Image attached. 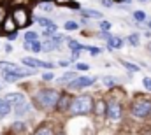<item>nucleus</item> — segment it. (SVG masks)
Here are the masks:
<instances>
[{"instance_id": "nucleus-27", "label": "nucleus", "mask_w": 151, "mask_h": 135, "mask_svg": "<svg viewBox=\"0 0 151 135\" xmlns=\"http://www.w3.org/2000/svg\"><path fill=\"white\" fill-rule=\"evenodd\" d=\"M83 49H86V51H90L93 56H97V55H100V49L99 47H93V46H83Z\"/></svg>"}, {"instance_id": "nucleus-12", "label": "nucleus", "mask_w": 151, "mask_h": 135, "mask_svg": "<svg viewBox=\"0 0 151 135\" xmlns=\"http://www.w3.org/2000/svg\"><path fill=\"white\" fill-rule=\"evenodd\" d=\"M11 112V103L5 100V98H0V118L7 116Z\"/></svg>"}, {"instance_id": "nucleus-10", "label": "nucleus", "mask_w": 151, "mask_h": 135, "mask_svg": "<svg viewBox=\"0 0 151 135\" xmlns=\"http://www.w3.org/2000/svg\"><path fill=\"white\" fill-rule=\"evenodd\" d=\"M5 100L9 102V103H21V102H25V97L21 95V93H7L5 95Z\"/></svg>"}, {"instance_id": "nucleus-23", "label": "nucleus", "mask_w": 151, "mask_h": 135, "mask_svg": "<svg viewBox=\"0 0 151 135\" xmlns=\"http://www.w3.org/2000/svg\"><path fill=\"white\" fill-rule=\"evenodd\" d=\"M37 32H32V30H30V32H27V34H25V40H27V42H35V40H37Z\"/></svg>"}, {"instance_id": "nucleus-44", "label": "nucleus", "mask_w": 151, "mask_h": 135, "mask_svg": "<svg viewBox=\"0 0 151 135\" xmlns=\"http://www.w3.org/2000/svg\"><path fill=\"white\" fill-rule=\"evenodd\" d=\"M0 90H2V84H0Z\"/></svg>"}, {"instance_id": "nucleus-42", "label": "nucleus", "mask_w": 151, "mask_h": 135, "mask_svg": "<svg viewBox=\"0 0 151 135\" xmlns=\"http://www.w3.org/2000/svg\"><path fill=\"white\" fill-rule=\"evenodd\" d=\"M148 49H150V55H151V42L148 44Z\"/></svg>"}, {"instance_id": "nucleus-16", "label": "nucleus", "mask_w": 151, "mask_h": 135, "mask_svg": "<svg viewBox=\"0 0 151 135\" xmlns=\"http://www.w3.org/2000/svg\"><path fill=\"white\" fill-rule=\"evenodd\" d=\"M56 47H58V44L55 42V39H47V40L42 42V49H44V51H53V49H56Z\"/></svg>"}, {"instance_id": "nucleus-43", "label": "nucleus", "mask_w": 151, "mask_h": 135, "mask_svg": "<svg viewBox=\"0 0 151 135\" xmlns=\"http://www.w3.org/2000/svg\"><path fill=\"white\" fill-rule=\"evenodd\" d=\"M139 2H146V0H139Z\"/></svg>"}, {"instance_id": "nucleus-11", "label": "nucleus", "mask_w": 151, "mask_h": 135, "mask_svg": "<svg viewBox=\"0 0 151 135\" xmlns=\"http://www.w3.org/2000/svg\"><path fill=\"white\" fill-rule=\"evenodd\" d=\"M81 14H83L84 18H93V19H102V12H99V11H95V9H83V11H81Z\"/></svg>"}, {"instance_id": "nucleus-28", "label": "nucleus", "mask_w": 151, "mask_h": 135, "mask_svg": "<svg viewBox=\"0 0 151 135\" xmlns=\"http://www.w3.org/2000/svg\"><path fill=\"white\" fill-rule=\"evenodd\" d=\"M69 47L74 51V49H83V46L77 42V40H72V39H69Z\"/></svg>"}, {"instance_id": "nucleus-18", "label": "nucleus", "mask_w": 151, "mask_h": 135, "mask_svg": "<svg viewBox=\"0 0 151 135\" xmlns=\"http://www.w3.org/2000/svg\"><path fill=\"white\" fill-rule=\"evenodd\" d=\"M95 111H97V114H106V112L109 111V107H107V103L104 100H99L97 105H95Z\"/></svg>"}, {"instance_id": "nucleus-24", "label": "nucleus", "mask_w": 151, "mask_h": 135, "mask_svg": "<svg viewBox=\"0 0 151 135\" xmlns=\"http://www.w3.org/2000/svg\"><path fill=\"white\" fill-rule=\"evenodd\" d=\"M134 18H135V21H146V12L144 11H135L134 12Z\"/></svg>"}, {"instance_id": "nucleus-9", "label": "nucleus", "mask_w": 151, "mask_h": 135, "mask_svg": "<svg viewBox=\"0 0 151 135\" xmlns=\"http://www.w3.org/2000/svg\"><path fill=\"white\" fill-rule=\"evenodd\" d=\"M30 112V103L28 102H21V103H18L16 105V111H14V114L18 116V118H21V116H27Z\"/></svg>"}, {"instance_id": "nucleus-13", "label": "nucleus", "mask_w": 151, "mask_h": 135, "mask_svg": "<svg viewBox=\"0 0 151 135\" xmlns=\"http://www.w3.org/2000/svg\"><path fill=\"white\" fill-rule=\"evenodd\" d=\"M107 44H109V49H119L123 46V40L119 37H109L107 39Z\"/></svg>"}, {"instance_id": "nucleus-21", "label": "nucleus", "mask_w": 151, "mask_h": 135, "mask_svg": "<svg viewBox=\"0 0 151 135\" xmlns=\"http://www.w3.org/2000/svg\"><path fill=\"white\" fill-rule=\"evenodd\" d=\"M121 65L127 68V70H130V72H139V70H141L135 63H130V62H127V60H121Z\"/></svg>"}, {"instance_id": "nucleus-39", "label": "nucleus", "mask_w": 151, "mask_h": 135, "mask_svg": "<svg viewBox=\"0 0 151 135\" xmlns=\"http://www.w3.org/2000/svg\"><path fill=\"white\" fill-rule=\"evenodd\" d=\"M51 7H53L51 4H44V5H42V9H44V11H51Z\"/></svg>"}, {"instance_id": "nucleus-32", "label": "nucleus", "mask_w": 151, "mask_h": 135, "mask_svg": "<svg viewBox=\"0 0 151 135\" xmlns=\"http://www.w3.org/2000/svg\"><path fill=\"white\" fill-rule=\"evenodd\" d=\"M142 84H144L146 90H151V79L150 77H144V79H142Z\"/></svg>"}, {"instance_id": "nucleus-4", "label": "nucleus", "mask_w": 151, "mask_h": 135, "mask_svg": "<svg viewBox=\"0 0 151 135\" xmlns=\"http://www.w3.org/2000/svg\"><path fill=\"white\" fill-rule=\"evenodd\" d=\"M11 16L14 19V23L18 25V28H27L28 27V21H30V16H28V11L25 7H14L11 11Z\"/></svg>"}, {"instance_id": "nucleus-36", "label": "nucleus", "mask_w": 151, "mask_h": 135, "mask_svg": "<svg viewBox=\"0 0 151 135\" xmlns=\"http://www.w3.org/2000/svg\"><path fill=\"white\" fill-rule=\"evenodd\" d=\"M53 77H55V75H53L51 72H46V74H42V79H44V81H51Z\"/></svg>"}, {"instance_id": "nucleus-3", "label": "nucleus", "mask_w": 151, "mask_h": 135, "mask_svg": "<svg viewBox=\"0 0 151 135\" xmlns=\"http://www.w3.org/2000/svg\"><path fill=\"white\" fill-rule=\"evenodd\" d=\"M130 109L135 118H148L151 114V102L146 98H137V100H134Z\"/></svg>"}, {"instance_id": "nucleus-6", "label": "nucleus", "mask_w": 151, "mask_h": 135, "mask_svg": "<svg viewBox=\"0 0 151 135\" xmlns=\"http://www.w3.org/2000/svg\"><path fill=\"white\" fill-rule=\"evenodd\" d=\"M27 67L35 68V67H42V68H53L55 65L53 63H47V62H40V60H35V58H23L21 60Z\"/></svg>"}, {"instance_id": "nucleus-5", "label": "nucleus", "mask_w": 151, "mask_h": 135, "mask_svg": "<svg viewBox=\"0 0 151 135\" xmlns=\"http://www.w3.org/2000/svg\"><path fill=\"white\" fill-rule=\"evenodd\" d=\"M93 77H77L74 79L72 83H69V88L70 90H81V88H88V86H91L93 84Z\"/></svg>"}, {"instance_id": "nucleus-25", "label": "nucleus", "mask_w": 151, "mask_h": 135, "mask_svg": "<svg viewBox=\"0 0 151 135\" xmlns=\"http://www.w3.org/2000/svg\"><path fill=\"white\" fill-rule=\"evenodd\" d=\"M2 77H4L7 83H14V81L18 79V77H16L14 74H11V72H2Z\"/></svg>"}, {"instance_id": "nucleus-41", "label": "nucleus", "mask_w": 151, "mask_h": 135, "mask_svg": "<svg viewBox=\"0 0 151 135\" xmlns=\"http://www.w3.org/2000/svg\"><path fill=\"white\" fill-rule=\"evenodd\" d=\"M148 28L151 30V19H148Z\"/></svg>"}, {"instance_id": "nucleus-8", "label": "nucleus", "mask_w": 151, "mask_h": 135, "mask_svg": "<svg viewBox=\"0 0 151 135\" xmlns=\"http://www.w3.org/2000/svg\"><path fill=\"white\" fill-rule=\"evenodd\" d=\"M70 103H72V98L69 95H62L58 103H56V109L58 111H69L70 109Z\"/></svg>"}, {"instance_id": "nucleus-30", "label": "nucleus", "mask_w": 151, "mask_h": 135, "mask_svg": "<svg viewBox=\"0 0 151 135\" xmlns=\"http://www.w3.org/2000/svg\"><path fill=\"white\" fill-rule=\"evenodd\" d=\"M5 19H7V14H5V9L0 5V25H4L5 23Z\"/></svg>"}, {"instance_id": "nucleus-37", "label": "nucleus", "mask_w": 151, "mask_h": 135, "mask_svg": "<svg viewBox=\"0 0 151 135\" xmlns=\"http://www.w3.org/2000/svg\"><path fill=\"white\" fill-rule=\"evenodd\" d=\"M14 130H19V132H21V130H25V125H23L21 121H19V123H14Z\"/></svg>"}, {"instance_id": "nucleus-31", "label": "nucleus", "mask_w": 151, "mask_h": 135, "mask_svg": "<svg viewBox=\"0 0 151 135\" xmlns=\"http://www.w3.org/2000/svg\"><path fill=\"white\" fill-rule=\"evenodd\" d=\"M40 49H42V44H40L39 40H35V42H32V51H34V53H39Z\"/></svg>"}, {"instance_id": "nucleus-26", "label": "nucleus", "mask_w": 151, "mask_h": 135, "mask_svg": "<svg viewBox=\"0 0 151 135\" xmlns=\"http://www.w3.org/2000/svg\"><path fill=\"white\" fill-rule=\"evenodd\" d=\"M77 28H79V25H77L76 21H67V23H65V30H69V32L77 30Z\"/></svg>"}, {"instance_id": "nucleus-1", "label": "nucleus", "mask_w": 151, "mask_h": 135, "mask_svg": "<svg viewBox=\"0 0 151 135\" xmlns=\"http://www.w3.org/2000/svg\"><path fill=\"white\" fill-rule=\"evenodd\" d=\"M58 100H60V95L55 90H40L37 93V97H35L37 105L42 107V109H53V107H56Z\"/></svg>"}, {"instance_id": "nucleus-17", "label": "nucleus", "mask_w": 151, "mask_h": 135, "mask_svg": "<svg viewBox=\"0 0 151 135\" xmlns=\"http://www.w3.org/2000/svg\"><path fill=\"white\" fill-rule=\"evenodd\" d=\"M34 135H55V134H53L51 126H47V125H42V126H39L37 130L34 132Z\"/></svg>"}, {"instance_id": "nucleus-22", "label": "nucleus", "mask_w": 151, "mask_h": 135, "mask_svg": "<svg viewBox=\"0 0 151 135\" xmlns=\"http://www.w3.org/2000/svg\"><path fill=\"white\" fill-rule=\"evenodd\" d=\"M127 40H128V44H130V46H134V47H137V46H139V35H137V34L128 35V39H127Z\"/></svg>"}, {"instance_id": "nucleus-34", "label": "nucleus", "mask_w": 151, "mask_h": 135, "mask_svg": "<svg viewBox=\"0 0 151 135\" xmlns=\"http://www.w3.org/2000/svg\"><path fill=\"white\" fill-rule=\"evenodd\" d=\"M76 68H77V70H83V72H84V70H88V65H86V63H76Z\"/></svg>"}, {"instance_id": "nucleus-14", "label": "nucleus", "mask_w": 151, "mask_h": 135, "mask_svg": "<svg viewBox=\"0 0 151 135\" xmlns=\"http://www.w3.org/2000/svg\"><path fill=\"white\" fill-rule=\"evenodd\" d=\"M37 21L42 25V27H44V30H46V28H49V30H55V32H56V28H58V27H56L51 19H46V18H37Z\"/></svg>"}, {"instance_id": "nucleus-2", "label": "nucleus", "mask_w": 151, "mask_h": 135, "mask_svg": "<svg viewBox=\"0 0 151 135\" xmlns=\"http://www.w3.org/2000/svg\"><path fill=\"white\" fill-rule=\"evenodd\" d=\"M95 103L91 100V97L88 95H81V97H76L72 98V103H70V112L72 114H88L90 111H93Z\"/></svg>"}, {"instance_id": "nucleus-40", "label": "nucleus", "mask_w": 151, "mask_h": 135, "mask_svg": "<svg viewBox=\"0 0 151 135\" xmlns=\"http://www.w3.org/2000/svg\"><path fill=\"white\" fill-rule=\"evenodd\" d=\"M102 4H104L106 7H111V5H113V2H111V0H102Z\"/></svg>"}, {"instance_id": "nucleus-35", "label": "nucleus", "mask_w": 151, "mask_h": 135, "mask_svg": "<svg viewBox=\"0 0 151 135\" xmlns=\"http://www.w3.org/2000/svg\"><path fill=\"white\" fill-rule=\"evenodd\" d=\"M62 5H67V7H70V9H79V4H77V2H69V4H62Z\"/></svg>"}, {"instance_id": "nucleus-20", "label": "nucleus", "mask_w": 151, "mask_h": 135, "mask_svg": "<svg viewBox=\"0 0 151 135\" xmlns=\"http://www.w3.org/2000/svg\"><path fill=\"white\" fill-rule=\"evenodd\" d=\"M74 79H77L74 72H67V74H63V75L58 77V83H69V81H74Z\"/></svg>"}, {"instance_id": "nucleus-29", "label": "nucleus", "mask_w": 151, "mask_h": 135, "mask_svg": "<svg viewBox=\"0 0 151 135\" xmlns=\"http://www.w3.org/2000/svg\"><path fill=\"white\" fill-rule=\"evenodd\" d=\"M99 27H100L102 32H109V30H111V23H109V21H100Z\"/></svg>"}, {"instance_id": "nucleus-15", "label": "nucleus", "mask_w": 151, "mask_h": 135, "mask_svg": "<svg viewBox=\"0 0 151 135\" xmlns=\"http://www.w3.org/2000/svg\"><path fill=\"white\" fill-rule=\"evenodd\" d=\"M16 27H18V25L14 23L12 16H11V18H7V19H5V23H4V30H5V32H9V34H14L12 30H14Z\"/></svg>"}, {"instance_id": "nucleus-33", "label": "nucleus", "mask_w": 151, "mask_h": 135, "mask_svg": "<svg viewBox=\"0 0 151 135\" xmlns=\"http://www.w3.org/2000/svg\"><path fill=\"white\" fill-rule=\"evenodd\" d=\"M79 56H81V49H74L72 51V62H77Z\"/></svg>"}, {"instance_id": "nucleus-19", "label": "nucleus", "mask_w": 151, "mask_h": 135, "mask_svg": "<svg viewBox=\"0 0 151 135\" xmlns=\"http://www.w3.org/2000/svg\"><path fill=\"white\" fill-rule=\"evenodd\" d=\"M102 83H104V86L111 88V86H114V84H118V77H113V75H104V77H102Z\"/></svg>"}, {"instance_id": "nucleus-38", "label": "nucleus", "mask_w": 151, "mask_h": 135, "mask_svg": "<svg viewBox=\"0 0 151 135\" xmlns=\"http://www.w3.org/2000/svg\"><path fill=\"white\" fill-rule=\"evenodd\" d=\"M62 40H65V39H63V37H60V35H56V37H55V42H56L58 46L62 44Z\"/></svg>"}, {"instance_id": "nucleus-7", "label": "nucleus", "mask_w": 151, "mask_h": 135, "mask_svg": "<svg viewBox=\"0 0 151 135\" xmlns=\"http://www.w3.org/2000/svg\"><path fill=\"white\" fill-rule=\"evenodd\" d=\"M107 116H109L113 121H118V119L121 118V105L116 103V102L111 103V105H109V111H107Z\"/></svg>"}]
</instances>
